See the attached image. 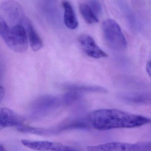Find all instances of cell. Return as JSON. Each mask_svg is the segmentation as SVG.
Instances as JSON below:
<instances>
[{"mask_svg": "<svg viewBox=\"0 0 151 151\" xmlns=\"http://www.w3.org/2000/svg\"><path fill=\"white\" fill-rule=\"evenodd\" d=\"M91 126L98 130L134 128L151 122L150 118L117 109H100L93 111L87 116Z\"/></svg>", "mask_w": 151, "mask_h": 151, "instance_id": "cell-1", "label": "cell"}, {"mask_svg": "<svg viewBox=\"0 0 151 151\" xmlns=\"http://www.w3.org/2000/svg\"><path fill=\"white\" fill-rule=\"evenodd\" d=\"M64 105L62 96L47 94L35 100L30 108V116L32 119H42Z\"/></svg>", "mask_w": 151, "mask_h": 151, "instance_id": "cell-2", "label": "cell"}, {"mask_svg": "<svg viewBox=\"0 0 151 151\" xmlns=\"http://www.w3.org/2000/svg\"><path fill=\"white\" fill-rule=\"evenodd\" d=\"M102 32L106 43L117 51L125 50L127 41L119 24L112 19L105 20L102 25Z\"/></svg>", "mask_w": 151, "mask_h": 151, "instance_id": "cell-3", "label": "cell"}, {"mask_svg": "<svg viewBox=\"0 0 151 151\" xmlns=\"http://www.w3.org/2000/svg\"><path fill=\"white\" fill-rule=\"evenodd\" d=\"M2 38L6 45L15 52L22 53L28 49V37L22 25L17 24L9 28Z\"/></svg>", "mask_w": 151, "mask_h": 151, "instance_id": "cell-4", "label": "cell"}, {"mask_svg": "<svg viewBox=\"0 0 151 151\" xmlns=\"http://www.w3.org/2000/svg\"><path fill=\"white\" fill-rule=\"evenodd\" d=\"M89 151H151L150 141L139 142L135 144L112 142L98 145L87 147Z\"/></svg>", "mask_w": 151, "mask_h": 151, "instance_id": "cell-5", "label": "cell"}, {"mask_svg": "<svg viewBox=\"0 0 151 151\" xmlns=\"http://www.w3.org/2000/svg\"><path fill=\"white\" fill-rule=\"evenodd\" d=\"M21 142L24 146L37 151H67L78 150V149L73 147L51 141H34L22 139Z\"/></svg>", "mask_w": 151, "mask_h": 151, "instance_id": "cell-6", "label": "cell"}, {"mask_svg": "<svg viewBox=\"0 0 151 151\" xmlns=\"http://www.w3.org/2000/svg\"><path fill=\"white\" fill-rule=\"evenodd\" d=\"M1 9L9 21L15 24H21L25 18L22 8L16 1L9 0L1 5Z\"/></svg>", "mask_w": 151, "mask_h": 151, "instance_id": "cell-7", "label": "cell"}, {"mask_svg": "<svg viewBox=\"0 0 151 151\" xmlns=\"http://www.w3.org/2000/svg\"><path fill=\"white\" fill-rule=\"evenodd\" d=\"M24 118L12 109L7 108H0V131L11 127L23 125Z\"/></svg>", "mask_w": 151, "mask_h": 151, "instance_id": "cell-8", "label": "cell"}, {"mask_svg": "<svg viewBox=\"0 0 151 151\" xmlns=\"http://www.w3.org/2000/svg\"><path fill=\"white\" fill-rule=\"evenodd\" d=\"M78 41L85 52L90 57L95 59L106 58L108 55L101 49L91 36L83 35L78 38Z\"/></svg>", "mask_w": 151, "mask_h": 151, "instance_id": "cell-9", "label": "cell"}, {"mask_svg": "<svg viewBox=\"0 0 151 151\" xmlns=\"http://www.w3.org/2000/svg\"><path fill=\"white\" fill-rule=\"evenodd\" d=\"M91 126L88 118H76L72 120H67L61 123L58 125L50 128L53 135H56L64 131L74 129H87Z\"/></svg>", "mask_w": 151, "mask_h": 151, "instance_id": "cell-10", "label": "cell"}, {"mask_svg": "<svg viewBox=\"0 0 151 151\" xmlns=\"http://www.w3.org/2000/svg\"><path fill=\"white\" fill-rule=\"evenodd\" d=\"M22 25L24 27L27 35H28L30 45L35 52L40 50L43 47V42L40 37L36 31L32 22L28 18L24 19Z\"/></svg>", "mask_w": 151, "mask_h": 151, "instance_id": "cell-11", "label": "cell"}, {"mask_svg": "<svg viewBox=\"0 0 151 151\" xmlns=\"http://www.w3.org/2000/svg\"><path fill=\"white\" fill-rule=\"evenodd\" d=\"M124 101L135 105H147L150 104L151 94L148 93H133L122 94L120 96Z\"/></svg>", "mask_w": 151, "mask_h": 151, "instance_id": "cell-12", "label": "cell"}, {"mask_svg": "<svg viewBox=\"0 0 151 151\" xmlns=\"http://www.w3.org/2000/svg\"><path fill=\"white\" fill-rule=\"evenodd\" d=\"M64 10V22L67 28L75 29L77 28L78 23L75 11L70 3L67 1L62 3Z\"/></svg>", "mask_w": 151, "mask_h": 151, "instance_id": "cell-13", "label": "cell"}, {"mask_svg": "<svg viewBox=\"0 0 151 151\" xmlns=\"http://www.w3.org/2000/svg\"><path fill=\"white\" fill-rule=\"evenodd\" d=\"M63 87L68 91H74L82 92L97 93H107L106 89L98 86L86 85L78 84H68L64 85Z\"/></svg>", "mask_w": 151, "mask_h": 151, "instance_id": "cell-14", "label": "cell"}, {"mask_svg": "<svg viewBox=\"0 0 151 151\" xmlns=\"http://www.w3.org/2000/svg\"><path fill=\"white\" fill-rule=\"evenodd\" d=\"M79 11L85 21L89 24H94L99 22L97 16L90 8L88 4L85 3L80 4Z\"/></svg>", "mask_w": 151, "mask_h": 151, "instance_id": "cell-15", "label": "cell"}, {"mask_svg": "<svg viewBox=\"0 0 151 151\" xmlns=\"http://www.w3.org/2000/svg\"><path fill=\"white\" fill-rule=\"evenodd\" d=\"M82 96V94L78 92L68 91V92L62 95L64 105H68L72 104L80 99Z\"/></svg>", "mask_w": 151, "mask_h": 151, "instance_id": "cell-16", "label": "cell"}, {"mask_svg": "<svg viewBox=\"0 0 151 151\" xmlns=\"http://www.w3.org/2000/svg\"><path fill=\"white\" fill-rule=\"evenodd\" d=\"M88 5L96 15L101 14V6L98 0H89Z\"/></svg>", "mask_w": 151, "mask_h": 151, "instance_id": "cell-17", "label": "cell"}, {"mask_svg": "<svg viewBox=\"0 0 151 151\" xmlns=\"http://www.w3.org/2000/svg\"><path fill=\"white\" fill-rule=\"evenodd\" d=\"M9 29V27L8 26L6 21L1 16H0V36L2 37Z\"/></svg>", "mask_w": 151, "mask_h": 151, "instance_id": "cell-18", "label": "cell"}, {"mask_svg": "<svg viewBox=\"0 0 151 151\" xmlns=\"http://www.w3.org/2000/svg\"><path fill=\"white\" fill-rule=\"evenodd\" d=\"M5 89L1 86L0 85V102H1L5 96Z\"/></svg>", "mask_w": 151, "mask_h": 151, "instance_id": "cell-19", "label": "cell"}, {"mask_svg": "<svg viewBox=\"0 0 151 151\" xmlns=\"http://www.w3.org/2000/svg\"><path fill=\"white\" fill-rule=\"evenodd\" d=\"M147 72L149 75V76H151V62L149 61L147 62L146 67Z\"/></svg>", "mask_w": 151, "mask_h": 151, "instance_id": "cell-20", "label": "cell"}, {"mask_svg": "<svg viewBox=\"0 0 151 151\" xmlns=\"http://www.w3.org/2000/svg\"><path fill=\"white\" fill-rule=\"evenodd\" d=\"M6 150L5 147L2 144H0V151H6Z\"/></svg>", "mask_w": 151, "mask_h": 151, "instance_id": "cell-21", "label": "cell"}]
</instances>
